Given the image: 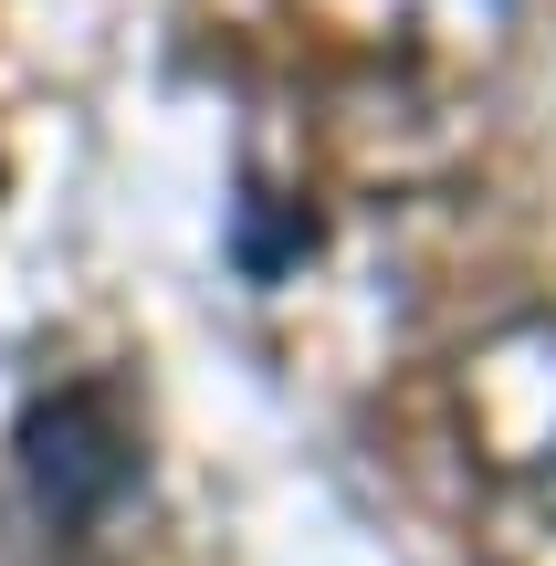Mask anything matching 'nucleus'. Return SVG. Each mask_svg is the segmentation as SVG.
Returning <instances> with one entry per match:
<instances>
[{
  "instance_id": "nucleus-1",
  "label": "nucleus",
  "mask_w": 556,
  "mask_h": 566,
  "mask_svg": "<svg viewBox=\"0 0 556 566\" xmlns=\"http://www.w3.org/2000/svg\"><path fill=\"white\" fill-rule=\"evenodd\" d=\"M462 430H473V462L504 493L556 514V315L494 325L462 357Z\"/></svg>"
}]
</instances>
